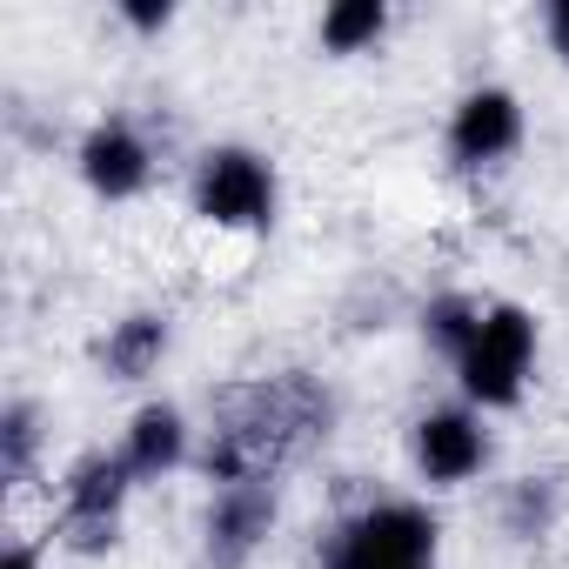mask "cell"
<instances>
[{
  "label": "cell",
  "instance_id": "12",
  "mask_svg": "<svg viewBox=\"0 0 569 569\" xmlns=\"http://www.w3.org/2000/svg\"><path fill=\"white\" fill-rule=\"evenodd\" d=\"M476 329H482V309L476 302H462V296H442V302H429V336L442 342V349H469L476 342Z\"/></svg>",
  "mask_w": 569,
  "mask_h": 569
},
{
  "label": "cell",
  "instance_id": "14",
  "mask_svg": "<svg viewBox=\"0 0 569 569\" xmlns=\"http://www.w3.org/2000/svg\"><path fill=\"white\" fill-rule=\"evenodd\" d=\"M542 522H549V489L522 482V489H516V529H522V536H536Z\"/></svg>",
  "mask_w": 569,
  "mask_h": 569
},
{
  "label": "cell",
  "instance_id": "1",
  "mask_svg": "<svg viewBox=\"0 0 569 569\" xmlns=\"http://www.w3.org/2000/svg\"><path fill=\"white\" fill-rule=\"evenodd\" d=\"M456 362H462V389H469L476 402L502 409V402H516L522 382H529V362H536V322H529L522 309H489L482 329H476V342H469Z\"/></svg>",
  "mask_w": 569,
  "mask_h": 569
},
{
  "label": "cell",
  "instance_id": "16",
  "mask_svg": "<svg viewBox=\"0 0 569 569\" xmlns=\"http://www.w3.org/2000/svg\"><path fill=\"white\" fill-rule=\"evenodd\" d=\"M549 34H556V48L569 54V0H556V8H549Z\"/></svg>",
  "mask_w": 569,
  "mask_h": 569
},
{
  "label": "cell",
  "instance_id": "4",
  "mask_svg": "<svg viewBox=\"0 0 569 569\" xmlns=\"http://www.w3.org/2000/svg\"><path fill=\"white\" fill-rule=\"evenodd\" d=\"M128 496V462L121 456H81L68 469V496H61V529L74 549H108L114 542V516Z\"/></svg>",
  "mask_w": 569,
  "mask_h": 569
},
{
  "label": "cell",
  "instance_id": "8",
  "mask_svg": "<svg viewBox=\"0 0 569 569\" xmlns=\"http://www.w3.org/2000/svg\"><path fill=\"white\" fill-rule=\"evenodd\" d=\"M416 462H422L429 482H469V476L482 469V429H476L469 416H456V409L422 416V429H416Z\"/></svg>",
  "mask_w": 569,
  "mask_h": 569
},
{
  "label": "cell",
  "instance_id": "3",
  "mask_svg": "<svg viewBox=\"0 0 569 569\" xmlns=\"http://www.w3.org/2000/svg\"><path fill=\"white\" fill-rule=\"evenodd\" d=\"M194 214L214 228H261L274 214V174L248 148H214L194 174Z\"/></svg>",
  "mask_w": 569,
  "mask_h": 569
},
{
  "label": "cell",
  "instance_id": "6",
  "mask_svg": "<svg viewBox=\"0 0 569 569\" xmlns=\"http://www.w3.org/2000/svg\"><path fill=\"white\" fill-rule=\"evenodd\" d=\"M516 141H522V108H516V94H502V88L469 94V101L456 108V121H449L456 161H496V154H509Z\"/></svg>",
  "mask_w": 569,
  "mask_h": 569
},
{
  "label": "cell",
  "instance_id": "13",
  "mask_svg": "<svg viewBox=\"0 0 569 569\" xmlns=\"http://www.w3.org/2000/svg\"><path fill=\"white\" fill-rule=\"evenodd\" d=\"M0 456H8V482L28 476V462H34V409L28 402H14L8 422H0Z\"/></svg>",
  "mask_w": 569,
  "mask_h": 569
},
{
  "label": "cell",
  "instance_id": "17",
  "mask_svg": "<svg viewBox=\"0 0 569 569\" xmlns=\"http://www.w3.org/2000/svg\"><path fill=\"white\" fill-rule=\"evenodd\" d=\"M0 569H41V562H34V549H8V562H0Z\"/></svg>",
  "mask_w": 569,
  "mask_h": 569
},
{
  "label": "cell",
  "instance_id": "9",
  "mask_svg": "<svg viewBox=\"0 0 569 569\" xmlns=\"http://www.w3.org/2000/svg\"><path fill=\"white\" fill-rule=\"evenodd\" d=\"M181 456H188V429H181V416H174L168 402L141 409V416H134V429H128V449H121L128 476H168Z\"/></svg>",
  "mask_w": 569,
  "mask_h": 569
},
{
  "label": "cell",
  "instance_id": "11",
  "mask_svg": "<svg viewBox=\"0 0 569 569\" xmlns=\"http://www.w3.org/2000/svg\"><path fill=\"white\" fill-rule=\"evenodd\" d=\"M382 0H342V8H329L322 14V41L336 48V54H356V48H369L376 34H382Z\"/></svg>",
  "mask_w": 569,
  "mask_h": 569
},
{
  "label": "cell",
  "instance_id": "5",
  "mask_svg": "<svg viewBox=\"0 0 569 569\" xmlns=\"http://www.w3.org/2000/svg\"><path fill=\"white\" fill-rule=\"evenodd\" d=\"M268 529H274V496H268L261 482L221 489V496H214V516H208V562H214V569H241V562L261 549Z\"/></svg>",
  "mask_w": 569,
  "mask_h": 569
},
{
  "label": "cell",
  "instance_id": "15",
  "mask_svg": "<svg viewBox=\"0 0 569 569\" xmlns=\"http://www.w3.org/2000/svg\"><path fill=\"white\" fill-rule=\"evenodd\" d=\"M141 34H154V28H168V8H154V0H128V8H121Z\"/></svg>",
  "mask_w": 569,
  "mask_h": 569
},
{
  "label": "cell",
  "instance_id": "10",
  "mask_svg": "<svg viewBox=\"0 0 569 569\" xmlns=\"http://www.w3.org/2000/svg\"><path fill=\"white\" fill-rule=\"evenodd\" d=\"M161 349H168V322H161V316H128V322L108 336L101 362H108V376H121V382H141V376L161 362Z\"/></svg>",
  "mask_w": 569,
  "mask_h": 569
},
{
  "label": "cell",
  "instance_id": "2",
  "mask_svg": "<svg viewBox=\"0 0 569 569\" xmlns=\"http://www.w3.org/2000/svg\"><path fill=\"white\" fill-rule=\"evenodd\" d=\"M436 562V522L416 502H382L356 516L329 556V569H429Z\"/></svg>",
  "mask_w": 569,
  "mask_h": 569
},
{
  "label": "cell",
  "instance_id": "7",
  "mask_svg": "<svg viewBox=\"0 0 569 569\" xmlns=\"http://www.w3.org/2000/svg\"><path fill=\"white\" fill-rule=\"evenodd\" d=\"M81 174H88V188H94V194L128 201V194L148 181V148H141V134H134V128H121V121L94 128V134L81 141Z\"/></svg>",
  "mask_w": 569,
  "mask_h": 569
}]
</instances>
